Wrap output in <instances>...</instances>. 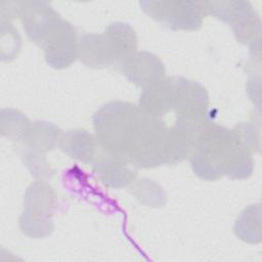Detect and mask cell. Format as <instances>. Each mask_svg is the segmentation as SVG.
Listing matches in <instances>:
<instances>
[{
  "mask_svg": "<svg viewBox=\"0 0 262 262\" xmlns=\"http://www.w3.org/2000/svg\"><path fill=\"white\" fill-rule=\"evenodd\" d=\"M231 28L237 42L249 45L252 50H260L261 21L252 6L231 25Z\"/></svg>",
  "mask_w": 262,
  "mask_h": 262,
  "instance_id": "e0dca14e",
  "label": "cell"
},
{
  "mask_svg": "<svg viewBox=\"0 0 262 262\" xmlns=\"http://www.w3.org/2000/svg\"><path fill=\"white\" fill-rule=\"evenodd\" d=\"M123 156L107 152L97 157L93 163V171L98 179L107 187L122 188L133 183L136 173Z\"/></svg>",
  "mask_w": 262,
  "mask_h": 262,
  "instance_id": "ba28073f",
  "label": "cell"
},
{
  "mask_svg": "<svg viewBox=\"0 0 262 262\" xmlns=\"http://www.w3.org/2000/svg\"><path fill=\"white\" fill-rule=\"evenodd\" d=\"M19 17L28 38L39 46L61 18L46 1L20 2Z\"/></svg>",
  "mask_w": 262,
  "mask_h": 262,
  "instance_id": "8992f818",
  "label": "cell"
},
{
  "mask_svg": "<svg viewBox=\"0 0 262 262\" xmlns=\"http://www.w3.org/2000/svg\"><path fill=\"white\" fill-rule=\"evenodd\" d=\"M19 227L25 234L34 238H40L51 233L53 223L51 216L35 214L24 210L19 217Z\"/></svg>",
  "mask_w": 262,
  "mask_h": 262,
  "instance_id": "7402d4cb",
  "label": "cell"
},
{
  "mask_svg": "<svg viewBox=\"0 0 262 262\" xmlns=\"http://www.w3.org/2000/svg\"><path fill=\"white\" fill-rule=\"evenodd\" d=\"M231 132L236 143L249 154L253 155L258 151L260 146V137L259 131L255 125L250 123H241L231 129Z\"/></svg>",
  "mask_w": 262,
  "mask_h": 262,
  "instance_id": "603a6c76",
  "label": "cell"
},
{
  "mask_svg": "<svg viewBox=\"0 0 262 262\" xmlns=\"http://www.w3.org/2000/svg\"><path fill=\"white\" fill-rule=\"evenodd\" d=\"M24 163L30 170L31 174L37 178H47L51 175L50 166L41 151L30 149L24 152Z\"/></svg>",
  "mask_w": 262,
  "mask_h": 262,
  "instance_id": "cb8c5ba5",
  "label": "cell"
},
{
  "mask_svg": "<svg viewBox=\"0 0 262 262\" xmlns=\"http://www.w3.org/2000/svg\"><path fill=\"white\" fill-rule=\"evenodd\" d=\"M167 126L161 118L142 113L136 134L125 158L135 168H155L163 165L162 151Z\"/></svg>",
  "mask_w": 262,
  "mask_h": 262,
  "instance_id": "3957f363",
  "label": "cell"
},
{
  "mask_svg": "<svg viewBox=\"0 0 262 262\" xmlns=\"http://www.w3.org/2000/svg\"><path fill=\"white\" fill-rule=\"evenodd\" d=\"M205 15H212L228 25H232L252 5L245 1H203Z\"/></svg>",
  "mask_w": 262,
  "mask_h": 262,
  "instance_id": "d6986e66",
  "label": "cell"
},
{
  "mask_svg": "<svg viewBox=\"0 0 262 262\" xmlns=\"http://www.w3.org/2000/svg\"><path fill=\"white\" fill-rule=\"evenodd\" d=\"M235 146L231 130L210 122L193 146L191 168L194 174L208 181L224 176Z\"/></svg>",
  "mask_w": 262,
  "mask_h": 262,
  "instance_id": "7a4b0ae2",
  "label": "cell"
},
{
  "mask_svg": "<svg viewBox=\"0 0 262 262\" xmlns=\"http://www.w3.org/2000/svg\"><path fill=\"white\" fill-rule=\"evenodd\" d=\"M139 4L148 16L173 30H198L205 16L201 2L164 0L140 1Z\"/></svg>",
  "mask_w": 262,
  "mask_h": 262,
  "instance_id": "277c9868",
  "label": "cell"
},
{
  "mask_svg": "<svg viewBox=\"0 0 262 262\" xmlns=\"http://www.w3.org/2000/svg\"><path fill=\"white\" fill-rule=\"evenodd\" d=\"M78 41L74 27L60 18L40 47L47 63L61 70L69 68L78 58Z\"/></svg>",
  "mask_w": 262,
  "mask_h": 262,
  "instance_id": "5b68a950",
  "label": "cell"
},
{
  "mask_svg": "<svg viewBox=\"0 0 262 262\" xmlns=\"http://www.w3.org/2000/svg\"><path fill=\"white\" fill-rule=\"evenodd\" d=\"M78 59L86 67L101 69L114 64L103 35L85 34L78 41Z\"/></svg>",
  "mask_w": 262,
  "mask_h": 262,
  "instance_id": "4fadbf2b",
  "label": "cell"
},
{
  "mask_svg": "<svg viewBox=\"0 0 262 262\" xmlns=\"http://www.w3.org/2000/svg\"><path fill=\"white\" fill-rule=\"evenodd\" d=\"M120 69L131 83L143 88L165 76L163 62L147 51H137Z\"/></svg>",
  "mask_w": 262,
  "mask_h": 262,
  "instance_id": "9c48e42d",
  "label": "cell"
},
{
  "mask_svg": "<svg viewBox=\"0 0 262 262\" xmlns=\"http://www.w3.org/2000/svg\"><path fill=\"white\" fill-rule=\"evenodd\" d=\"M142 112L127 101H110L93 115V126L99 146L107 152H128L136 134Z\"/></svg>",
  "mask_w": 262,
  "mask_h": 262,
  "instance_id": "6da1fadb",
  "label": "cell"
},
{
  "mask_svg": "<svg viewBox=\"0 0 262 262\" xmlns=\"http://www.w3.org/2000/svg\"><path fill=\"white\" fill-rule=\"evenodd\" d=\"M31 122L18 111L6 108L1 111V134L11 140L23 141Z\"/></svg>",
  "mask_w": 262,
  "mask_h": 262,
  "instance_id": "ffe728a7",
  "label": "cell"
},
{
  "mask_svg": "<svg viewBox=\"0 0 262 262\" xmlns=\"http://www.w3.org/2000/svg\"><path fill=\"white\" fill-rule=\"evenodd\" d=\"M260 204L250 205L236 219L233 231L244 242L256 244L261 241V210Z\"/></svg>",
  "mask_w": 262,
  "mask_h": 262,
  "instance_id": "ac0fdd59",
  "label": "cell"
},
{
  "mask_svg": "<svg viewBox=\"0 0 262 262\" xmlns=\"http://www.w3.org/2000/svg\"><path fill=\"white\" fill-rule=\"evenodd\" d=\"M62 132L52 123L37 121L31 123L23 142L30 149L47 151L59 145Z\"/></svg>",
  "mask_w": 262,
  "mask_h": 262,
  "instance_id": "5bb4252c",
  "label": "cell"
},
{
  "mask_svg": "<svg viewBox=\"0 0 262 262\" xmlns=\"http://www.w3.org/2000/svg\"><path fill=\"white\" fill-rule=\"evenodd\" d=\"M175 89L174 111L177 119L208 118L209 95L200 83L178 77L173 79Z\"/></svg>",
  "mask_w": 262,
  "mask_h": 262,
  "instance_id": "52a82bcc",
  "label": "cell"
},
{
  "mask_svg": "<svg viewBox=\"0 0 262 262\" xmlns=\"http://www.w3.org/2000/svg\"><path fill=\"white\" fill-rule=\"evenodd\" d=\"M114 64L119 68L137 52V36L134 29L125 23L110 25L102 34Z\"/></svg>",
  "mask_w": 262,
  "mask_h": 262,
  "instance_id": "8fae6325",
  "label": "cell"
},
{
  "mask_svg": "<svg viewBox=\"0 0 262 262\" xmlns=\"http://www.w3.org/2000/svg\"><path fill=\"white\" fill-rule=\"evenodd\" d=\"M193 148L191 139L177 126L167 128L163 151L162 162L167 165L178 164L185 160Z\"/></svg>",
  "mask_w": 262,
  "mask_h": 262,
  "instance_id": "2e32d148",
  "label": "cell"
},
{
  "mask_svg": "<svg viewBox=\"0 0 262 262\" xmlns=\"http://www.w3.org/2000/svg\"><path fill=\"white\" fill-rule=\"evenodd\" d=\"M97 140L84 129H74L62 133L59 147L73 159L85 164H93L97 158Z\"/></svg>",
  "mask_w": 262,
  "mask_h": 262,
  "instance_id": "7c38bea8",
  "label": "cell"
},
{
  "mask_svg": "<svg viewBox=\"0 0 262 262\" xmlns=\"http://www.w3.org/2000/svg\"><path fill=\"white\" fill-rule=\"evenodd\" d=\"M56 194L52 187L43 180H37L28 187L25 193L24 210L51 216L56 207Z\"/></svg>",
  "mask_w": 262,
  "mask_h": 262,
  "instance_id": "9a60e30c",
  "label": "cell"
},
{
  "mask_svg": "<svg viewBox=\"0 0 262 262\" xmlns=\"http://www.w3.org/2000/svg\"><path fill=\"white\" fill-rule=\"evenodd\" d=\"M131 193L142 204L149 207H162L166 203L165 190L155 181L142 178L133 181Z\"/></svg>",
  "mask_w": 262,
  "mask_h": 262,
  "instance_id": "44dd1931",
  "label": "cell"
},
{
  "mask_svg": "<svg viewBox=\"0 0 262 262\" xmlns=\"http://www.w3.org/2000/svg\"><path fill=\"white\" fill-rule=\"evenodd\" d=\"M175 89L173 79L163 78L144 87L139 98L140 111L155 118H161L174 110Z\"/></svg>",
  "mask_w": 262,
  "mask_h": 262,
  "instance_id": "30bf717a",
  "label": "cell"
}]
</instances>
